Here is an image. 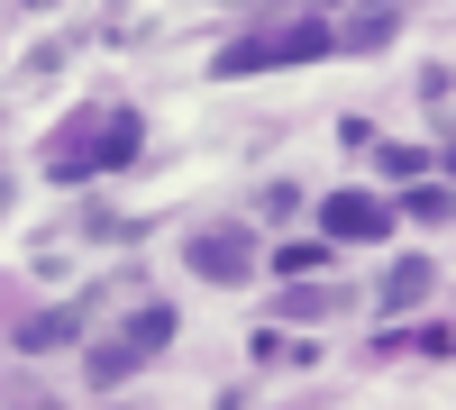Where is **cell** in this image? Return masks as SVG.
<instances>
[{
    "label": "cell",
    "instance_id": "6da1fadb",
    "mask_svg": "<svg viewBox=\"0 0 456 410\" xmlns=\"http://www.w3.org/2000/svg\"><path fill=\"white\" fill-rule=\"evenodd\" d=\"M320 229H329V246H374V237H393V201H374V192H329V201H320Z\"/></svg>",
    "mask_w": 456,
    "mask_h": 410
},
{
    "label": "cell",
    "instance_id": "7a4b0ae2",
    "mask_svg": "<svg viewBox=\"0 0 456 410\" xmlns=\"http://www.w3.org/2000/svg\"><path fill=\"white\" fill-rule=\"evenodd\" d=\"M183 265H192L201 283H247L256 274V237L247 229H201L192 246H183Z\"/></svg>",
    "mask_w": 456,
    "mask_h": 410
},
{
    "label": "cell",
    "instance_id": "3957f363",
    "mask_svg": "<svg viewBox=\"0 0 456 410\" xmlns=\"http://www.w3.org/2000/svg\"><path fill=\"white\" fill-rule=\"evenodd\" d=\"M329 46H338V28H329V19H301V28L274 36V64H320Z\"/></svg>",
    "mask_w": 456,
    "mask_h": 410
},
{
    "label": "cell",
    "instance_id": "277c9868",
    "mask_svg": "<svg viewBox=\"0 0 456 410\" xmlns=\"http://www.w3.org/2000/svg\"><path fill=\"white\" fill-rule=\"evenodd\" d=\"M137 137H146V128L119 109V119H110V128L92 137V173H119V165H137Z\"/></svg>",
    "mask_w": 456,
    "mask_h": 410
},
{
    "label": "cell",
    "instance_id": "5b68a950",
    "mask_svg": "<svg viewBox=\"0 0 456 410\" xmlns=\"http://www.w3.org/2000/svg\"><path fill=\"white\" fill-rule=\"evenodd\" d=\"M73 319H83V310H37V319H19V338H10V347H19V356H46V347L73 338Z\"/></svg>",
    "mask_w": 456,
    "mask_h": 410
},
{
    "label": "cell",
    "instance_id": "8992f818",
    "mask_svg": "<svg viewBox=\"0 0 456 410\" xmlns=\"http://www.w3.org/2000/svg\"><path fill=\"white\" fill-rule=\"evenodd\" d=\"M219 73H228V83H247V73H274V36H238V46H219Z\"/></svg>",
    "mask_w": 456,
    "mask_h": 410
},
{
    "label": "cell",
    "instance_id": "52a82bcc",
    "mask_svg": "<svg viewBox=\"0 0 456 410\" xmlns=\"http://www.w3.org/2000/svg\"><path fill=\"white\" fill-rule=\"evenodd\" d=\"M411 301H429V265L420 255H402V265L384 274V310H411Z\"/></svg>",
    "mask_w": 456,
    "mask_h": 410
},
{
    "label": "cell",
    "instance_id": "ba28073f",
    "mask_svg": "<svg viewBox=\"0 0 456 410\" xmlns=\"http://www.w3.org/2000/svg\"><path fill=\"white\" fill-rule=\"evenodd\" d=\"M137 365H146V356H137L128 338H110V347H92V383H128Z\"/></svg>",
    "mask_w": 456,
    "mask_h": 410
},
{
    "label": "cell",
    "instance_id": "9c48e42d",
    "mask_svg": "<svg viewBox=\"0 0 456 410\" xmlns=\"http://www.w3.org/2000/svg\"><path fill=\"white\" fill-rule=\"evenodd\" d=\"M320 347H301V338H283V328H265L256 338V365H311Z\"/></svg>",
    "mask_w": 456,
    "mask_h": 410
},
{
    "label": "cell",
    "instance_id": "30bf717a",
    "mask_svg": "<svg viewBox=\"0 0 456 410\" xmlns=\"http://www.w3.org/2000/svg\"><path fill=\"white\" fill-rule=\"evenodd\" d=\"M165 338H174V310H137V319H128V347H137V356L165 347Z\"/></svg>",
    "mask_w": 456,
    "mask_h": 410
},
{
    "label": "cell",
    "instance_id": "8fae6325",
    "mask_svg": "<svg viewBox=\"0 0 456 410\" xmlns=\"http://www.w3.org/2000/svg\"><path fill=\"white\" fill-rule=\"evenodd\" d=\"M402 219H420V229H447V182H438V192H429V182H420V192L402 201Z\"/></svg>",
    "mask_w": 456,
    "mask_h": 410
},
{
    "label": "cell",
    "instance_id": "7c38bea8",
    "mask_svg": "<svg viewBox=\"0 0 456 410\" xmlns=\"http://www.w3.org/2000/svg\"><path fill=\"white\" fill-rule=\"evenodd\" d=\"M283 310H301V319H320V310H338V292H329V283H301V292H283Z\"/></svg>",
    "mask_w": 456,
    "mask_h": 410
},
{
    "label": "cell",
    "instance_id": "4fadbf2b",
    "mask_svg": "<svg viewBox=\"0 0 456 410\" xmlns=\"http://www.w3.org/2000/svg\"><path fill=\"white\" fill-rule=\"evenodd\" d=\"M447 347H456V338H447V319H429L420 338H411V356H429V365H447Z\"/></svg>",
    "mask_w": 456,
    "mask_h": 410
},
{
    "label": "cell",
    "instance_id": "5bb4252c",
    "mask_svg": "<svg viewBox=\"0 0 456 410\" xmlns=\"http://www.w3.org/2000/svg\"><path fill=\"white\" fill-rule=\"evenodd\" d=\"M374 165H384V173H429V156H420V146H384Z\"/></svg>",
    "mask_w": 456,
    "mask_h": 410
},
{
    "label": "cell",
    "instance_id": "9a60e30c",
    "mask_svg": "<svg viewBox=\"0 0 456 410\" xmlns=\"http://www.w3.org/2000/svg\"><path fill=\"white\" fill-rule=\"evenodd\" d=\"M0 210H10V182H0Z\"/></svg>",
    "mask_w": 456,
    "mask_h": 410
},
{
    "label": "cell",
    "instance_id": "2e32d148",
    "mask_svg": "<svg viewBox=\"0 0 456 410\" xmlns=\"http://www.w3.org/2000/svg\"><path fill=\"white\" fill-rule=\"evenodd\" d=\"M28 10H55V0H28Z\"/></svg>",
    "mask_w": 456,
    "mask_h": 410
}]
</instances>
